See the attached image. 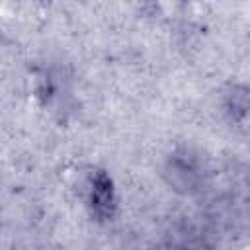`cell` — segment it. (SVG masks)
I'll return each instance as SVG.
<instances>
[{"instance_id": "6da1fadb", "label": "cell", "mask_w": 250, "mask_h": 250, "mask_svg": "<svg viewBox=\"0 0 250 250\" xmlns=\"http://www.w3.org/2000/svg\"><path fill=\"white\" fill-rule=\"evenodd\" d=\"M90 205L94 207L96 215H109L111 207H113V189H111V180L104 174L98 172L92 178L90 184Z\"/></svg>"}]
</instances>
